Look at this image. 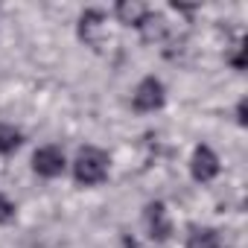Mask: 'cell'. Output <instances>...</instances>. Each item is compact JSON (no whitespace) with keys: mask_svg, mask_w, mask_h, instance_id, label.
I'll return each mask as SVG.
<instances>
[{"mask_svg":"<svg viewBox=\"0 0 248 248\" xmlns=\"http://www.w3.org/2000/svg\"><path fill=\"white\" fill-rule=\"evenodd\" d=\"M164 99H167L164 85H161L155 76L143 79V82L138 85V91H135V108H138V111H155V108L164 105Z\"/></svg>","mask_w":248,"mask_h":248,"instance_id":"cell-3","label":"cell"},{"mask_svg":"<svg viewBox=\"0 0 248 248\" xmlns=\"http://www.w3.org/2000/svg\"><path fill=\"white\" fill-rule=\"evenodd\" d=\"M190 172H193V178L202 181V184L213 181V178L219 175V158H216V152H213L210 146H199V149L193 152Z\"/></svg>","mask_w":248,"mask_h":248,"instance_id":"cell-2","label":"cell"},{"mask_svg":"<svg viewBox=\"0 0 248 248\" xmlns=\"http://www.w3.org/2000/svg\"><path fill=\"white\" fill-rule=\"evenodd\" d=\"M73 175L79 184L85 187H93V184H102L105 175H108V155L96 146H85L79 149L76 161H73Z\"/></svg>","mask_w":248,"mask_h":248,"instance_id":"cell-1","label":"cell"},{"mask_svg":"<svg viewBox=\"0 0 248 248\" xmlns=\"http://www.w3.org/2000/svg\"><path fill=\"white\" fill-rule=\"evenodd\" d=\"M146 228L152 239H167L170 236V216L164 210V204H149L146 207Z\"/></svg>","mask_w":248,"mask_h":248,"instance_id":"cell-5","label":"cell"},{"mask_svg":"<svg viewBox=\"0 0 248 248\" xmlns=\"http://www.w3.org/2000/svg\"><path fill=\"white\" fill-rule=\"evenodd\" d=\"M21 146V132L15 126H6V123H0V155H9Z\"/></svg>","mask_w":248,"mask_h":248,"instance_id":"cell-7","label":"cell"},{"mask_svg":"<svg viewBox=\"0 0 248 248\" xmlns=\"http://www.w3.org/2000/svg\"><path fill=\"white\" fill-rule=\"evenodd\" d=\"M12 219H15V204L6 196H0V222H12Z\"/></svg>","mask_w":248,"mask_h":248,"instance_id":"cell-9","label":"cell"},{"mask_svg":"<svg viewBox=\"0 0 248 248\" xmlns=\"http://www.w3.org/2000/svg\"><path fill=\"white\" fill-rule=\"evenodd\" d=\"M117 15L123 18V24H135V27H140V24L149 18V9H146L143 3H120V6H117Z\"/></svg>","mask_w":248,"mask_h":248,"instance_id":"cell-6","label":"cell"},{"mask_svg":"<svg viewBox=\"0 0 248 248\" xmlns=\"http://www.w3.org/2000/svg\"><path fill=\"white\" fill-rule=\"evenodd\" d=\"M190 248H219V236H216V231H199V228H193V233H190Z\"/></svg>","mask_w":248,"mask_h":248,"instance_id":"cell-8","label":"cell"},{"mask_svg":"<svg viewBox=\"0 0 248 248\" xmlns=\"http://www.w3.org/2000/svg\"><path fill=\"white\" fill-rule=\"evenodd\" d=\"M32 170H35L38 175H44V178L62 175V172H64V155H62V149H59V146H44V149H38L35 158H32Z\"/></svg>","mask_w":248,"mask_h":248,"instance_id":"cell-4","label":"cell"},{"mask_svg":"<svg viewBox=\"0 0 248 248\" xmlns=\"http://www.w3.org/2000/svg\"><path fill=\"white\" fill-rule=\"evenodd\" d=\"M126 248H138V245H135V242H132V239H126Z\"/></svg>","mask_w":248,"mask_h":248,"instance_id":"cell-10","label":"cell"}]
</instances>
